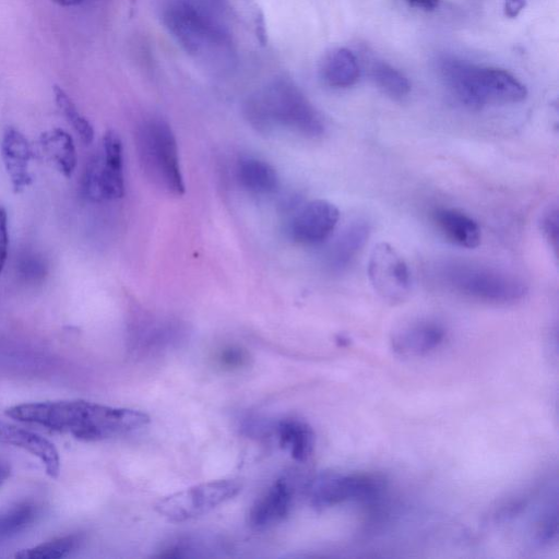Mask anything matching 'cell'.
I'll use <instances>...</instances> for the list:
<instances>
[{
  "label": "cell",
  "mask_w": 559,
  "mask_h": 559,
  "mask_svg": "<svg viewBox=\"0 0 559 559\" xmlns=\"http://www.w3.org/2000/svg\"><path fill=\"white\" fill-rule=\"evenodd\" d=\"M5 415L84 441L120 437L150 423L144 412L83 400L23 403L7 408Z\"/></svg>",
  "instance_id": "cell-1"
},
{
  "label": "cell",
  "mask_w": 559,
  "mask_h": 559,
  "mask_svg": "<svg viewBox=\"0 0 559 559\" xmlns=\"http://www.w3.org/2000/svg\"><path fill=\"white\" fill-rule=\"evenodd\" d=\"M163 22L195 59L218 70L231 67L233 40L217 0H167Z\"/></svg>",
  "instance_id": "cell-2"
},
{
  "label": "cell",
  "mask_w": 559,
  "mask_h": 559,
  "mask_svg": "<svg viewBox=\"0 0 559 559\" xmlns=\"http://www.w3.org/2000/svg\"><path fill=\"white\" fill-rule=\"evenodd\" d=\"M243 115L260 133L286 128L308 138L324 132V121L317 108L289 79H275L252 93L243 103Z\"/></svg>",
  "instance_id": "cell-3"
},
{
  "label": "cell",
  "mask_w": 559,
  "mask_h": 559,
  "mask_svg": "<svg viewBox=\"0 0 559 559\" xmlns=\"http://www.w3.org/2000/svg\"><path fill=\"white\" fill-rule=\"evenodd\" d=\"M438 274L447 288L487 304H514L527 292L525 283L519 276L473 261H447L440 265Z\"/></svg>",
  "instance_id": "cell-4"
},
{
  "label": "cell",
  "mask_w": 559,
  "mask_h": 559,
  "mask_svg": "<svg viewBox=\"0 0 559 559\" xmlns=\"http://www.w3.org/2000/svg\"><path fill=\"white\" fill-rule=\"evenodd\" d=\"M136 151L153 185L173 195L185 193L177 140L168 122L160 118L144 120L136 131Z\"/></svg>",
  "instance_id": "cell-5"
},
{
  "label": "cell",
  "mask_w": 559,
  "mask_h": 559,
  "mask_svg": "<svg viewBox=\"0 0 559 559\" xmlns=\"http://www.w3.org/2000/svg\"><path fill=\"white\" fill-rule=\"evenodd\" d=\"M384 490L381 478L364 473H325L313 478L307 489L309 502L318 509L344 503H371Z\"/></svg>",
  "instance_id": "cell-6"
},
{
  "label": "cell",
  "mask_w": 559,
  "mask_h": 559,
  "mask_svg": "<svg viewBox=\"0 0 559 559\" xmlns=\"http://www.w3.org/2000/svg\"><path fill=\"white\" fill-rule=\"evenodd\" d=\"M240 490L238 480H212L168 495L159 499L154 508L168 521L185 522L210 512L233 499Z\"/></svg>",
  "instance_id": "cell-7"
},
{
  "label": "cell",
  "mask_w": 559,
  "mask_h": 559,
  "mask_svg": "<svg viewBox=\"0 0 559 559\" xmlns=\"http://www.w3.org/2000/svg\"><path fill=\"white\" fill-rule=\"evenodd\" d=\"M526 95V87L510 72L471 64L463 80L461 103L480 108L488 104L519 103Z\"/></svg>",
  "instance_id": "cell-8"
},
{
  "label": "cell",
  "mask_w": 559,
  "mask_h": 559,
  "mask_svg": "<svg viewBox=\"0 0 559 559\" xmlns=\"http://www.w3.org/2000/svg\"><path fill=\"white\" fill-rule=\"evenodd\" d=\"M83 191L93 201H110L123 197L122 142L115 131L108 130L104 134L100 154L87 165Z\"/></svg>",
  "instance_id": "cell-9"
},
{
  "label": "cell",
  "mask_w": 559,
  "mask_h": 559,
  "mask_svg": "<svg viewBox=\"0 0 559 559\" xmlns=\"http://www.w3.org/2000/svg\"><path fill=\"white\" fill-rule=\"evenodd\" d=\"M368 277L378 295L401 302L411 292V273L403 257L390 243L380 242L371 251Z\"/></svg>",
  "instance_id": "cell-10"
},
{
  "label": "cell",
  "mask_w": 559,
  "mask_h": 559,
  "mask_svg": "<svg viewBox=\"0 0 559 559\" xmlns=\"http://www.w3.org/2000/svg\"><path fill=\"white\" fill-rule=\"evenodd\" d=\"M340 219L338 209L330 201L317 199L305 203L289 223V235L298 243L317 245L324 241Z\"/></svg>",
  "instance_id": "cell-11"
},
{
  "label": "cell",
  "mask_w": 559,
  "mask_h": 559,
  "mask_svg": "<svg viewBox=\"0 0 559 559\" xmlns=\"http://www.w3.org/2000/svg\"><path fill=\"white\" fill-rule=\"evenodd\" d=\"M445 337L441 324L431 320H416L397 328L391 336L393 350L405 357H420L437 349Z\"/></svg>",
  "instance_id": "cell-12"
},
{
  "label": "cell",
  "mask_w": 559,
  "mask_h": 559,
  "mask_svg": "<svg viewBox=\"0 0 559 559\" xmlns=\"http://www.w3.org/2000/svg\"><path fill=\"white\" fill-rule=\"evenodd\" d=\"M33 156L26 136L20 130L8 127L1 139V157L14 193L23 192L32 183L29 162Z\"/></svg>",
  "instance_id": "cell-13"
},
{
  "label": "cell",
  "mask_w": 559,
  "mask_h": 559,
  "mask_svg": "<svg viewBox=\"0 0 559 559\" xmlns=\"http://www.w3.org/2000/svg\"><path fill=\"white\" fill-rule=\"evenodd\" d=\"M294 488L287 479H277L251 507L248 522L262 530L282 522L290 512Z\"/></svg>",
  "instance_id": "cell-14"
},
{
  "label": "cell",
  "mask_w": 559,
  "mask_h": 559,
  "mask_svg": "<svg viewBox=\"0 0 559 559\" xmlns=\"http://www.w3.org/2000/svg\"><path fill=\"white\" fill-rule=\"evenodd\" d=\"M0 442L21 448L38 457L50 477L59 475V452L52 442L40 435L0 420Z\"/></svg>",
  "instance_id": "cell-15"
},
{
  "label": "cell",
  "mask_w": 559,
  "mask_h": 559,
  "mask_svg": "<svg viewBox=\"0 0 559 559\" xmlns=\"http://www.w3.org/2000/svg\"><path fill=\"white\" fill-rule=\"evenodd\" d=\"M438 229L456 246L473 249L480 243V228L467 214L450 207H439L432 213Z\"/></svg>",
  "instance_id": "cell-16"
},
{
  "label": "cell",
  "mask_w": 559,
  "mask_h": 559,
  "mask_svg": "<svg viewBox=\"0 0 559 559\" xmlns=\"http://www.w3.org/2000/svg\"><path fill=\"white\" fill-rule=\"evenodd\" d=\"M38 144L45 158L66 178H70L78 165L73 138L61 128L43 132Z\"/></svg>",
  "instance_id": "cell-17"
},
{
  "label": "cell",
  "mask_w": 559,
  "mask_h": 559,
  "mask_svg": "<svg viewBox=\"0 0 559 559\" xmlns=\"http://www.w3.org/2000/svg\"><path fill=\"white\" fill-rule=\"evenodd\" d=\"M369 235L370 226L365 219L356 218L348 223L329 251L330 267L335 271L346 269L364 248Z\"/></svg>",
  "instance_id": "cell-18"
},
{
  "label": "cell",
  "mask_w": 559,
  "mask_h": 559,
  "mask_svg": "<svg viewBox=\"0 0 559 559\" xmlns=\"http://www.w3.org/2000/svg\"><path fill=\"white\" fill-rule=\"evenodd\" d=\"M320 74L332 87H349L359 78V66L355 55L347 48H335L322 60Z\"/></svg>",
  "instance_id": "cell-19"
},
{
  "label": "cell",
  "mask_w": 559,
  "mask_h": 559,
  "mask_svg": "<svg viewBox=\"0 0 559 559\" xmlns=\"http://www.w3.org/2000/svg\"><path fill=\"white\" fill-rule=\"evenodd\" d=\"M240 185L255 194H270L280 188V177L267 162L257 157H243L237 165Z\"/></svg>",
  "instance_id": "cell-20"
},
{
  "label": "cell",
  "mask_w": 559,
  "mask_h": 559,
  "mask_svg": "<svg viewBox=\"0 0 559 559\" xmlns=\"http://www.w3.org/2000/svg\"><path fill=\"white\" fill-rule=\"evenodd\" d=\"M275 435L280 445L287 450L294 460L304 462L312 454L316 439L307 423L299 419H283L276 426Z\"/></svg>",
  "instance_id": "cell-21"
},
{
  "label": "cell",
  "mask_w": 559,
  "mask_h": 559,
  "mask_svg": "<svg viewBox=\"0 0 559 559\" xmlns=\"http://www.w3.org/2000/svg\"><path fill=\"white\" fill-rule=\"evenodd\" d=\"M38 515V507L23 501L0 510V544L15 537L29 527Z\"/></svg>",
  "instance_id": "cell-22"
},
{
  "label": "cell",
  "mask_w": 559,
  "mask_h": 559,
  "mask_svg": "<svg viewBox=\"0 0 559 559\" xmlns=\"http://www.w3.org/2000/svg\"><path fill=\"white\" fill-rule=\"evenodd\" d=\"M83 539L81 534H71L52 540L41 543L37 546L23 549L15 554L21 559H59L70 555L79 547Z\"/></svg>",
  "instance_id": "cell-23"
},
{
  "label": "cell",
  "mask_w": 559,
  "mask_h": 559,
  "mask_svg": "<svg viewBox=\"0 0 559 559\" xmlns=\"http://www.w3.org/2000/svg\"><path fill=\"white\" fill-rule=\"evenodd\" d=\"M371 73L378 87L392 98H404L411 91L407 78L386 62H374Z\"/></svg>",
  "instance_id": "cell-24"
},
{
  "label": "cell",
  "mask_w": 559,
  "mask_h": 559,
  "mask_svg": "<svg viewBox=\"0 0 559 559\" xmlns=\"http://www.w3.org/2000/svg\"><path fill=\"white\" fill-rule=\"evenodd\" d=\"M53 95L57 107L81 141L91 144L94 140V129L91 122L81 115L70 96L58 85L53 86Z\"/></svg>",
  "instance_id": "cell-25"
},
{
  "label": "cell",
  "mask_w": 559,
  "mask_h": 559,
  "mask_svg": "<svg viewBox=\"0 0 559 559\" xmlns=\"http://www.w3.org/2000/svg\"><path fill=\"white\" fill-rule=\"evenodd\" d=\"M540 230L550 247L558 251L559 212L557 205H550L540 217Z\"/></svg>",
  "instance_id": "cell-26"
},
{
  "label": "cell",
  "mask_w": 559,
  "mask_h": 559,
  "mask_svg": "<svg viewBox=\"0 0 559 559\" xmlns=\"http://www.w3.org/2000/svg\"><path fill=\"white\" fill-rule=\"evenodd\" d=\"M217 359L223 367L238 368L245 365L247 361V355L240 348L228 347L219 353Z\"/></svg>",
  "instance_id": "cell-27"
},
{
  "label": "cell",
  "mask_w": 559,
  "mask_h": 559,
  "mask_svg": "<svg viewBox=\"0 0 559 559\" xmlns=\"http://www.w3.org/2000/svg\"><path fill=\"white\" fill-rule=\"evenodd\" d=\"M9 251L8 213L0 206V274L5 265Z\"/></svg>",
  "instance_id": "cell-28"
},
{
  "label": "cell",
  "mask_w": 559,
  "mask_h": 559,
  "mask_svg": "<svg viewBox=\"0 0 559 559\" xmlns=\"http://www.w3.org/2000/svg\"><path fill=\"white\" fill-rule=\"evenodd\" d=\"M525 0H504V13L509 17H515L524 9Z\"/></svg>",
  "instance_id": "cell-29"
},
{
  "label": "cell",
  "mask_w": 559,
  "mask_h": 559,
  "mask_svg": "<svg viewBox=\"0 0 559 559\" xmlns=\"http://www.w3.org/2000/svg\"><path fill=\"white\" fill-rule=\"evenodd\" d=\"M407 2L413 7L424 10H433L439 4V0H407Z\"/></svg>",
  "instance_id": "cell-30"
},
{
  "label": "cell",
  "mask_w": 559,
  "mask_h": 559,
  "mask_svg": "<svg viewBox=\"0 0 559 559\" xmlns=\"http://www.w3.org/2000/svg\"><path fill=\"white\" fill-rule=\"evenodd\" d=\"M10 475V466L0 462V485L7 480Z\"/></svg>",
  "instance_id": "cell-31"
},
{
  "label": "cell",
  "mask_w": 559,
  "mask_h": 559,
  "mask_svg": "<svg viewBox=\"0 0 559 559\" xmlns=\"http://www.w3.org/2000/svg\"><path fill=\"white\" fill-rule=\"evenodd\" d=\"M83 0H52V2H55L56 4L58 5H61V7H73V5H78L82 2Z\"/></svg>",
  "instance_id": "cell-32"
}]
</instances>
